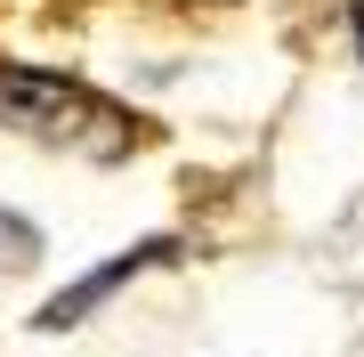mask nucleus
I'll use <instances>...</instances> for the list:
<instances>
[{
	"mask_svg": "<svg viewBox=\"0 0 364 357\" xmlns=\"http://www.w3.org/2000/svg\"><path fill=\"white\" fill-rule=\"evenodd\" d=\"M25 260H41V236L16 212H0V268H25Z\"/></svg>",
	"mask_w": 364,
	"mask_h": 357,
	"instance_id": "3",
	"label": "nucleus"
},
{
	"mask_svg": "<svg viewBox=\"0 0 364 357\" xmlns=\"http://www.w3.org/2000/svg\"><path fill=\"white\" fill-rule=\"evenodd\" d=\"M0 130L33 146H65V155H97V162L138 155L130 106H114L105 90H90L73 73H41V66H0Z\"/></svg>",
	"mask_w": 364,
	"mask_h": 357,
	"instance_id": "1",
	"label": "nucleus"
},
{
	"mask_svg": "<svg viewBox=\"0 0 364 357\" xmlns=\"http://www.w3.org/2000/svg\"><path fill=\"white\" fill-rule=\"evenodd\" d=\"M348 25H356V49H364V0H348Z\"/></svg>",
	"mask_w": 364,
	"mask_h": 357,
	"instance_id": "4",
	"label": "nucleus"
},
{
	"mask_svg": "<svg viewBox=\"0 0 364 357\" xmlns=\"http://www.w3.org/2000/svg\"><path fill=\"white\" fill-rule=\"evenodd\" d=\"M170 252H178V244H138V252H122V260H105V268H97L90 284H73V292H57V301L41 309V325H73V317H90V309L105 301V292H122V284L138 276V268H154V260H170Z\"/></svg>",
	"mask_w": 364,
	"mask_h": 357,
	"instance_id": "2",
	"label": "nucleus"
}]
</instances>
